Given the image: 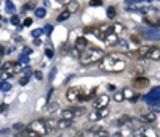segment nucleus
<instances>
[{"label":"nucleus","instance_id":"obj_1","mask_svg":"<svg viewBox=\"0 0 160 137\" xmlns=\"http://www.w3.org/2000/svg\"><path fill=\"white\" fill-rule=\"evenodd\" d=\"M126 66H127L126 60L115 55V54H108V55H105L99 63V68L102 71H105V73H121V71L126 70Z\"/></svg>","mask_w":160,"mask_h":137},{"label":"nucleus","instance_id":"obj_2","mask_svg":"<svg viewBox=\"0 0 160 137\" xmlns=\"http://www.w3.org/2000/svg\"><path fill=\"white\" fill-rule=\"evenodd\" d=\"M104 57H105V52H104L101 47H96V46H91V47H86L85 51L80 54V63L82 65H91V63H96V61H101Z\"/></svg>","mask_w":160,"mask_h":137},{"label":"nucleus","instance_id":"obj_3","mask_svg":"<svg viewBox=\"0 0 160 137\" xmlns=\"http://www.w3.org/2000/svg\"><path fill=\"white\" fill-rule=\"evenodd\" d=\"M29 129H30V131H33L38 137H43V135H46L49 132L47 125H46V120H35V121H32L30 125H29Z\"/></svg>","mask_w":160,"mask_h":137},{"label":"nucleus","instance_id":"obj_4","mask_svg":"<svg viewBox=\"0 0 160 137\" xmlns=\"http://www.w3.org/2000/svg\"><path fill=\"white\" fill-rule=\"evenodd\" d=\"M86 111L83 107H69V109H65L61 112V118H66V120H72V118H77V117H82Z\"/></svg>","mask_w":160,"mask_h":137},{"label":"nucleus","instance_id":"obj_5","mask_svg":"<svg viewBox=\"0 0 160 137\" xmlns=\"http://www.w3.org/2000/svg\"><path fill=\"white\" fill-rule=\"evenodd\" d=\"M16 73V63H13V61H6V63L2 66V73H0V76L3 77H13Z\"/></svg>","mask_w":160,"mask_h":137},{"label":"nucleus","instance_id":"obj_6","mask_svg":"<svg viewBox=\"0 0 160 137\" xmlns=\"http://www.w3.org/2000/svg\"><path fill=\"white\" fill-rule=\"evenodd\" d=\"M80 95H83V90H82L80 87H71V88H69V90L66 92V99L71 101V102L79 101Z\"/></svg>","mask_w":160,"mask_h":137},{"label":"nucleus","instance_id":"obj_7","mask_svg":"<svg viewBox=\"0 0 160 137\" xmlns=\"http://www.w3.org/2000/svg\"><path fill=\"white\" fill-rule=\"evenodd\" d=\"M108 114H110L108 107H105V109H96L94 112H91V114L88 115V118H89V121H96V120L105 118V117H107Z\"/></svg>","mask_w":160,"mask_h":137},{"label":"nucleus","instance_id":"obj_8","mask_svg":"<svg viewBox=\"0 0 160 137\" xmlns=\"http://www.w3.org/2000/svg\"><path fill=\"white\" fill-rule=\"evenodd\" d=\"M108 102H110V98L107 95H99V96L94 99L93 107L94 109H105V107H108Z\"/></svg>","mask_w":160,"mask_h":137},{"label":"nucleus","instance_id":"obj_9","mask_svg":"<svg viewBox=\"0 0 160 137\" xmlns=\"http://www.w3.org/2000/svg\"><path fill=\"white\" fill-rule=\"evenodd\" d=\"M141 35L146 39H160V30L158 29H143L141 30Z\"/></svg>","mask_w":160,"mask_h":137},{"label":"nucleus","instance_id":"obj_10","mask_svg":"<svg viewBox=\"0 0 160 137\" xmlns=\"http://www.w3.org/2000/svg\"><path fill=\"white\" fill-rule=\"evenodd\" d=\"M148 54H149V46H140L137 49V52H134V54L129 52V55H134L137 58H148Z\"/></svg>","mask_w":160,"mask_h":137},{"label":"nucleus","instance_id":"obj_11","mask_svg":"<svg viewBox=\"0 0 160 137\" xmlns=\"http://www.w3.org/2000/svg\"><path fill=\"white\" fill-rule=\"evenodd\" d=\"M74 47L77 51H80V52H83L88 47V41H86V38L85 36H80V38H77L75 39V44H74Z\"/></svg>","mask_w":160,"mask_h":137},{"label":"nucleus","instance_id":"obj_12","mask_svg":"<svg viewBox=\"0 0 160 137\" xmlns=\"http://www.w3.org/2000/svg\"><path fill=\"white\" fill-rule=\"evenodd\" d=\"M127 126H129V128H130L134 132L140 131V129L143 128V125H141V121H140V120H137V118H132V117H130V120H129V123H127Z\"/></svg>","mask_w":160,"mask_h":137},{"label":"nucleus","instance_id":"obj_13","mask_svg":"<svg viewBox=\"0 0 160 137\" xmlns=\"http://www.w3.org/2000/svg\"><path fill=\"white\" fill-rule=\"evenodd\" d=\"M155 118H157V114H154V112H146V114H143L141 117H140V121H141V123H154Z\"/></svg>","mask_w":160,"mask_h":137},{"label":"nucleus","instance_id":"obj_14","mask_svg":"<svg viewBox=\"0 0 160 137\" xmlns=\"http://www.w3.org/2000/svg\"><path fill=\"white\" fill-rule=\"evenodd\" d=\"M148 58L152 60V61H157L160 60V49L158 47H149V54H148Z\"/></svg>","mask_w":160,"mask_h":137},{"label":"nucleus","instance_id":"obj_15","mask_svg":"<svg viewBox=\"0 0 160 137\" xmlns=\"http://www.w3.org/2000/svg\"><path fill=\"white\" fill-rule=\"evenodd\" d=\"M140 132L144 135V137H158L157 131L154 128H151V126H146V128H141L140 129Z\"/></svg>","mask_w":160,"mask_h":137},{"label":"nucleus","instance_id":"obj_16","mask_svg":"<svg viewBox=\"0 0 160 137\" xmlns=\"http://www.w3.org/2000/svg\"><path fill=\"white\" fill-rule=\"evenodd\" d=\"M149 85V80L146 77H137L134 80V87L135 88H143V87H148Z\"/></svg>","mask_w":160,"mask_h":137},{"label":"nucleus","instance_id":"obj_17","mask_svg":"<svg viewBox=\"0 0 160 137\" xmlns=\"http://www.w3.org/2000/svg\"><path fill=\"white\" fill-rule=\"evenodd\" d=\"M118 35H115V33H110V35H107L105 36V44L107 46H116V43H118Z\"/></svg>","mask_w":160,"mask_h":137},{"label":"nucleus","instance_id":"obj_18","mask_svg":"<svg viewBox=\"0 0 160 137\" xmlns=\"http://www.w3.org/2000/svg\"><path fill=\"white\" fill-rule=\"evenodd\" d=\"M79 6H80V5H79V2H77V0H71V2L68 3L66 10H68V11L72 14V13H77V11H79Z\"/></svg>","mask_w":160,"mask_h":137},{"label":"nucleus","instance_id":"obj_19","mask_svg":"<svg viewBox=\"0 0 160 137\" xmlns=\"http://www.w3.org/2000/svg\"><path fill=\"white\" fill-rule=\"evenodd\" d=\"M71 120H66V118H61L60 121H57V129H68L71 128Z\"/></svg>","mask_w":160,"mask_h":137},{"label":"nucleus","instance_id":"obj_20","mask_svg":"<svg viewBox=\"0 0 160 137\" xmlns=\"http://www.w3.org/2000/svg\"><path fill=\"white\" fill-rule=\"evenodd\" d=\"M47 112H49V114L60 112V104H58V102H49V106H47Z\"/></svg>","mask_w":160,"mask_h":137},{"label":"nucleus","instance_id":"obj_21","mask_svg":"<svg viewBox=\"0 0 160 137\" xmlns=\"http://www.w3.org/2000/svg\"><path fill=\"white\" fill-rule=\"evenodd\" d=\"M93 137H110L108 131L107 129H104V128H97V131L93 132Z\"/></svg>","mask_w":160,"mask_h":137},{"label":"nucleus","instance_id":"obj_22","mask_svg":"<svg viewBox=\"0 0 160 137\" xmlns=\"http://www.w3.org/2000/svg\"><path fill=\"white\" fill-rule=\"evenodd\" d=\"M116 47H119V49L121 51H124V52H126L127 49H129V43H127V41L126 39H118V43H116Z\"/></svg>","mask_w":160,"mask_h":137},{"label":"nucleus","instance_id":"obj_23","mask_svg":"<svg viewBox=\"0 0 160 137\" xmlns=\"http://www.w3.org/2000/svg\"><path fill=\"white\" fill-rule=\"evenodd\" d=\"M122 95H124V99H132L135 96V93H134V90L132 88H124L122 90Z\"/></svg>","mask_w":160,"mask_h":137},{"label":"nucleus","instance_id":"obj_24","mask_svg":"<svg viewBox=\"0 0 160 137\" xmlns=\"http://www.w3.org/2000/svg\"><path fill=\"white\" fill-rule=\"evenodd\" d=\"M122 30H124V25H122V24H119V22L112 25V32L115 33V35H119V33H121Z\"/></svg>","mask_w":160,"mask_h":137},{"label":"nucleus","instance_id":"obj_25","mask_svg":"<svg viewBox=\"0 0 160 137\" xmlns=\"http://www.w3.org/2000/svg\"><path fill=\"white\" fill-rule=\"evenodd\" d=\"M69 17H71V13H69L68 10H65L61 14H58L57 20H58V22H63V20H66V19H69Z\"/></svg>","mask_w":160,"mask_h":137},{"label":"nucleus","instance_id":"obj_26","mask_svg":"<svg viewBox=\"0 0 160 137\" xmlns=\"http://www.w3.org/2000/svg\"><path fill=\"white\" fill-rule=\"evenodd\" d=\"M46 125H47V129L49 131H52V129H57V121L53 118H47L46 120Z\"/></svg>","mask_w":160,"mask_h":137},{"label":"nucleus","instance_id":"obj_27","mask_svg":"<svg viewBox=\"0 0 160 137\" xmlns=\"http://www.w3.org/2000/svg\"><path fill=\"white\" fill-rule=\"evenodd\" d=\"M107 17L108 19H115L116 17V8L115 6H108L107 8Z\"/></svg>","mask_w":160,"mask_h":137},{"label":"nucleus","instance_id":"obj_28","mask_svg":"<svg viewBox=\"0 0 160 137\" xmlns=\"http://www.w3.org/2000/svg\"><path fill=\"white\" fill-rule=\"evenodd\" d=\"M0 90H2V92H10L11 90V84H10V82L2 80V82H0Z\"/></svg>","mask_w":160,"mask_h":137},{"label":"nucleus","instance_id":"obj_29","mask_svg":"<svg viewBox=\"0 0 160 137\" xmlns=\"http://www.w3.org/2000/svg\"><path fill=\"white\" fill-rule=\"evenodd\" d=\"M113 99H115L116 102H122V101H126V99H124V95H122V90H119V92H115V96H113Z\"/></svg>","mask_w":160,"mask_h":137},{"label":"nucleus","instance_id":"obj_30","mask_svg":"<svg viewBox=\"0 0 160 137\" xmlns=\"http://www.w3.org/2000/svg\"><path fill=\"white\" fill-rule=\"evenodd\" d=\"M5 8H6V11H8V13H11V14H14V11H16L14 5H13L10 0H6V2H5Z\"/></svg>","mask_w":160,"mask_h":137},{"label":"nucleus","instance_id":"obj_31","mask_svg":"<svg viewBox=\"0 0 160 137\" xmlns=\"http://www.w3.org/2000/svg\"><path fill=\"white\" fill-rule=\"evenodd\" d=\"M35 14H36V17H39V19H43V17H46V14H47V11H46L44 8H36V10H35Z\"/></svg>","mask_w":160,"mask_h":137},{"label":"nucleus","instance_id":"obj_32","mask_svg":"<svg viewBox=\"0 0 160 137\" xmlns=\"http://www.w3.org/2000/svg\"><path fill=\"white\" fill-rule=\"evenodd\" d=\"M43 33H44V30H43V29H35V30L32 32V36L38 39V38H39L41 35H43Z\"/></svg>","mask_w":160,"mask_h":137},{"label":"nucleus","instance_id":"obj_33","mask_svg":"<svg viewBox=\"0 0 160 137\" xmlns=\"http://www.w3.org/2000/svg\"><path fill=\"white\" fill-rule=\"evenodd\" d=\"M151 112H154V114L160 112V102H155V104H151Z\"/></svg>","mask_w":160,"mask_h":137},{"label":"nucleus","instance_id":"obj_34","mask_svg":"<svg viewBox=\"0 0 160 137\" xmlns=\"http://www.w3.org/2000/svg\"><path fill=\"white\" fill-rule=\"evenodd\" d=\"M25 126H24V123H16V125H13V129L14 131H22Z\"/></svg>","mask_w":160,"mask_h":137},{"label":"nucleus","instance_id":"obj_35","mask_svg":"<svg viewBox=\"0 0 160 137\" xmlns=\"http://www.w3.org/2000/svg\"><path fill=\"white\" fill-rule=\"evenodd\" d=\"M10 22H11V24H14V25L20 24V20H19V16H16V14H13V16H11V19H10Z\"/></svg>","mask_w":160,"mask_h":137},{"label":"nucleus","instance_id":"obj_36","mask_svg":"<svg viewBox=\"0 0 160 137\" xmlns=\"http://www.w3.org/2000/svg\"><path fill=\"white\" fill-rule=\"evenodd\" d=\"M52 30H53V25H50V24L44 27V33H46V35H50V33H52Z\"/></svg>","mask_w":160,"mask_h":137},{"label":"nucleus","instance_id":"obj_37","mask_svg":"<svg viewBox=\"0 0 160 137\" xmlns=\"http://www.w3.org/2000/svg\"><path fill=\"white\" fill-rule=\"evenodd\" d=\"M29 8H35V2H30V3H27L24 8H22V13H27V10Z\"/></svg>","mask_w":160,"mask_h":137},{"label":"nucleus","instance_id":"obj_38","mask_svg":"<svg viewBox=\"0 0 160 137\" xmlns=\"http://www.w3.org/2000/svg\"><path fill=\"white\" fill-rule=\"evenodd\" d=\"M89 5H91V6H101L102 5V0H91Z\"/></svg>","mask_w":160,"mask_h":137},{"label":"nucleus","instance_id":"obj_39","mask_svg":"<svg viewBox=\"0 0 160 137\" xmlns=\"http://www.w3.org/2000/svg\"><path fill=\"white\" fill-rule=\"evenodd\" d=\"M32 24H33V19H32V17H27V19L24 20V27H30Z\"/></svg>","mask_w":160,"mask_h":137},{"label":"nucleus","instance_id":"obj_40","mask_svg":"<svg viewBox=\"0 0 160 137\" xmlns=\"http://www.w3.org/2000/svg\"><path fill=\"white\" fill-rule=\"evenodd\" d=\"M151 95H157V96H160V87H155V88H152V90L149 92Z\"/></svg>","mask_w":160,"mask_h":137},{"label":"nucleus","instance_id":"obj_41","mask_svg":"<svg viewBox=\"0 0 160 137\" xmlns=\"http://www.w3.org/2000/svg\"><path fill=\"white\" fill-rule=\"evenodd\" d=\"M22 73L25 74V76H27V77H30V76H32V74H35V73H33V71L30 70V68H25V70H24Z\"/></svg>","mask_w":160,"mask_h":137},{"label":"nucleus","instance_id":"obj_42","mask_svg":"<svg viewBox=\"0 0 160 137\" xmlns=\"http://www.w3.org/2000/svg\"><path fill=\"white\" fill-rule=\"evenodd\" d=\"M27 82H29V77H27V76H24V77H20V80H19V84H20V85H25V84H27Z\"/></svg>","mask_w":160,"mask_h":137},{"label":"nucleus","instance_id":"obj_43","mask_svg":"<svg viewBox=\"0 0 160 137\" xmlns=\"http://www.w3.org/2000/svg\"><path fill=\"white\" fill-rule=\"evenodd\" d=\"M35 77H36L38 80H41V79H43V73H41V71H35Z\"/></svg>","mask_w":160,"mask_h":137},{"label":"nucleus","instance_id":"obj_44","mask_svg":"<svg viewBox=\"0 0 160 137\" xmlns=\"http://www.w3.org/2000/svg\"><path fill=\"white\" fill-rule=\"evenodd\" d=\"M46 55H47L49 58H52V57H53V51H52V49H46Z\"/></svg>","mask_w":160,"mask_h":137},{"label":"nucleus","instance_id":"obj_45","mask_svg":"<svg viewBox=\"0 0 160 137\" xmlns=\"http://www.w3.org/2000/svg\"><path fill=\"white\" fill-rule=\"evenodd\" d=\"M27 61H29L27 55H22V57H20V63H22V65H27Z\"/></svg>","mask_w":160,"mask_h":137},{"label":"nucleus","instance_id":"obj_46","mask_svg":"<svg viewBox=\"0 0 160 137\" xmlns=\"http://www.w3.org/2000/svg\"><path fill=\"white\" fill-rule=\"evenodd\" d=\"M74 137H83V131H75V132H74Z\"/></svg>","mask_w":160,"mask_h":137},{"label":"nucleus","instance_id":"obj_47","mask_svg":"<svg viewBox=\"0 0 160 137\" xmlns=\"http://www.w3.org/2000/svg\"><path fill=\"white\" fill-rule=\"evenodd\" d=\"M6 109H8V106H5V104H0V114H2V112H5Z\"/></svg>","mask_w":160,"mask_h":137},{"label":"nucleus","instance_id":"obj_48","mask_svg":"<svg viewBox=\"0 0 160 137\" xmlns=\"http://www.w3.org/2000/svg\"><path fill=\"white\" fill-rule=\"evenodd\" d=\"M132 137H144L140 131H137V132H134V134H132Z\"/></svg>","mask_w":160,"mask_h":137},{"label":"nucleus","instance_id":"obj_49","mask_svg":"<svg viewBox=\"0 0 160 137\" xmlns=\"http://www.w3.org/2000/svg\"><path fill=\"white\" fill-rule=\"evenodd\" d=\"M130 39H132V41H134V43H137V44H138V43H140V38H138V36H135V35H134V36H132Z\"/></svg>","mask_w":160,"mask_h":137},{"label":"nucleus","instance_id":"obj_50","mask_svg":"<svg viewBox=\"0 0 160 137\" xmlns=\"http://www.w3.org/2000/svg\"><path fill=\"white\" fill-rule=\"evenodd\" d=\"M11 52H14V47H13V46H10L8 49L5 51V54H11Z\"/></svg>","mask_w":160,"mask_h":137},{"label":"nucleus","instance_id":"obj_51","mask_svg":"<svg viewBox=\"0 0 160 137\" xmlns=\"http://www.w3.org/2000/svg\"><path fill=\"white\" fill-rule=\"evenodd\" d=\"M138 99H140V96H138V95H135V96L132 98V99H129V101H130V102H137Z\"/></svg>","mask_w":160,"mask_h":137},{"label":"nucleus","instance_id":"obj_52","mask_svg":"<svg viewBox=\"0 0 160 137\" xmlns=\"http://www.w3.org/2000/svg\"><path fill=\"white\" fill-rule=\"evenodd\" d=\"M29 54H32V49H29V47H25V49H24V55H29Z\"/></svg>","mask_w":160,"mask_h":137},{"label":"nucleus","instance_id":"obj_53","mask_svg":"<svg viewBox=\"0 0 160 137\" xmlns=\"http://www.w3.org/2000/svg\"><path fill=\"white\" fill-rule=\"evenodd\" d=\"M107 88H108V90H112V92H115V88H116V87H115L113 84H108V85H107Z\"/></svg>","mask_w":160,"mask_h":137},{"label":"nucleus","instance_id":"obj_54","mask_svg":"<svg viewBox=\"0 0 160 137\" xmlns=\"http://www.w3.org/2000/svg\"><path fill=\"white\" fill-rule=\"evenodd\" d=\"M3 54H5V49H3V46L0 44V55H3Z\"/></svg>","mask_w":160,"mask_h":137},{"label":"nucleus","instance_id":"obj_55","mask_svg":"<svg viewBox=\"0 0 160 137\" xmlns=\"http://www.w3.org/2000/svg\"><path fill=\"white\" fill-rule=\"evenodd\" d=\"M57 2H58V3H63V2H65V0H57Z\"/></svg>","mask_w":160,"mask_h":137},{"label":"nucleus","instance_id":"obj_56","mask_svg":"<svg viewBox=\"0 0 160 137\" xmlns=\"http://www.w3.org/2000/svg\"><path fill=\"white\" fill-rule=\"evenodd\" d=\"M148 2H152V0H148Z\"/></svg>","mask_w":160,"mask_h":137},{"label":"nucleus","instance_id":"obj_57","mask_svg":"<svg viewBox=\"0 0 160 137\" xmlns=\"http://www.w3.org/2000/svg\"><path fill=\"white\" fill-rule=\"evenodd\" d=\"M0 65H2V61H0Z\"/></svg>","mask_w":160,"mask_h":137}]
</instances>
